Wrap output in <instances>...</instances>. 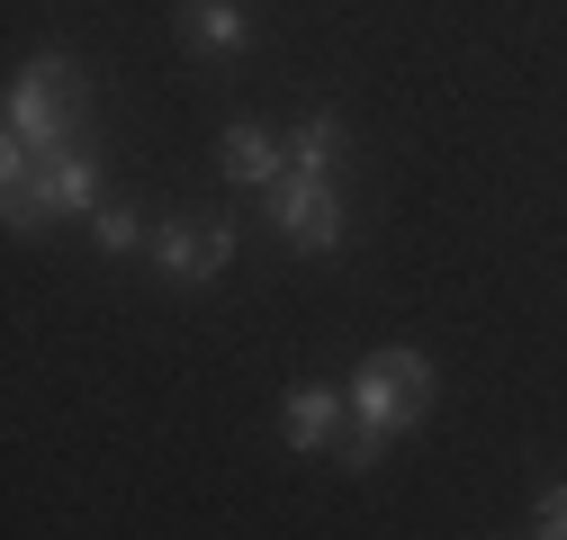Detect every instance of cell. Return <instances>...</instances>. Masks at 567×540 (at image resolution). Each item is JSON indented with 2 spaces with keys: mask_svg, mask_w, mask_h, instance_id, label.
Instances as JSON below:
<instances>
[{
  "mask_svg": "<svg viewBox=\"0 0 567 540\" xmlns=\"http://www.w3.org/2000/svg\"><path fill=\"white\" fill-rule=\"evenodd\" d=\"M45 217H100V154H91V145L45 154L37 180L10 198V226H19V235H37Z\"/></svg>",
  "mask_w": 567,
  "mask_h": 540,
  "instance_id": "obj_4",
  "label": "cell"
},
{
  "mask_svg": "<svg viewBox=\"0 0 567 540\" xmlns=\"http://www.w3.org/2000/svg\"><path fill=\"white\" fill-rule=\"evenodd\" d=\"M342 424H351V396L324 387V378H307V387L279 396V433H289V450H333Z\"/></svg>",
  "mask_w": 567,
  "mask_h": 540,
  "instance_id": "obj_7",
  "label": "cell"
},
{
  "mask_svg": "<svg viewBox=\"0 0 567 540\" xmlns=\"http://www.w3.org/2000/svg\"><path fill=\"white\" fill-rule=\"evenodd\" d=\"M423 415H433V361H423V352L388 343V352H370L361 370H351V424H361V433L396 442Z\"/></svg>",
  "mask_w": 567,
  "mask_h": 540,
  "instance_id": "obj_2",
  "label": "cell"
},
{
  "mask_svg": "<svg viewBox=\"0 0 567 540\" xmlns=\"http://www.w3.org/2000/svg\"><path fill=\"white\" fill-rule=\"evenodd\" d=\"M532 540H567V478L540 487V505H532Z\"/></svg>",
  "mask_w": 567,
  "mask_h": 540,
  "instance_id": "obj_10",
  "label": "cell"
},
{
  "mask_svg": "<svg viewBox=\"0 0 567 540\" xmlns=\"http://www.w3.org/2000/svg\"><path fill=\"white\" fill-rule=\"evenodd\" d=\"M91 235H100V252H135V243H145V217H135V208H100Z\"/></svg>",
  "mask_w": 567,
  "mask_h": 540,
  "instance_id": "obj_9",
  "label": "cell"
},
{
  "mask_svg": "<svg viewBox=\"0 0 567 540\" xmlns=\"http://www.w3.org/2000/svg\"><path fill=\"white\" fill-rule=\"evenodd\" d=\"M217 172L235 180V189H279V180H289V135H279L270 117H235L226 126V145H217Z\"/></svg>",
  "mask_w": 567,
  "mask_h": 540,
  "instance_id": "obj_6",
  "label": "cell"
},
{
  "mask_svg": "<svg viewBox=\"0 0 567 540\" xmlns=\"http://www.w3.org/2000/svg\"><path fill=\"white\" fill-rule=\"evenodd\" d=\"M333 450H342V468H351V478H370V468H379V450H388V442H379V433H361V424H351V433H342Z\"/></svg>",
  "mask_w": 567,
  "mask_h": 540,
  "instance_id": "obj_11",
  "label": "cell"
},
{
  "mask_svg": "<svg viewBox=\"0 0 567 540\" xmlns=\"http://www.w3.org/2000/svg\"><path fill=\"white\" fill-rule=\"evenodd\" d=\"M10 145H37V154H63V145H82V117H91V91H82V73H73V54L63 45H45L28 73L10 82Z\"/></svg>",
  "mask_w": 567,
  "mask_h": 540,
  "instance_id": "obj_1",
  "label": "cell"
},
{
  "mask_svg": "<svg viewBox=\"0 0 567 540\" xmlns=\"http://www.w3.org/2000/svg\"><path fill=\"white\" fill-rule=\"evenodd\" d=\"M235 261V226L226 217H172V226H154V270H163V280L172 289H207V280H217V270Z\"/></svg>",
  "mask_w": 567,
  "mask_h": 540,
  "instance_id": "obj_5",
  "label": "cell"
},
{
  "mask_svg": "<svg viewBox=\"0 0 567 540\" xmlns=\"http://www.w3.org/2000/svg\"><path fill=\"white\" fill-rule=\"evenodd\" d=\"M270 226L289 235V252H333V243L351 235L342 172H307V163H289V180L270 189Z\"/></svg>",
  "mask_w": 567,
  "mask_h": 540,
  "instance_id": "obj_3",
  "label": "cell"
},
{
  "mask_svg": "<svg viewBox=\"0 0 567 540\" xmlns=\"http://www.w3.org/2000/svg\"><path fill=\"white\" fill-rule=\"evenodd\" d=\"M181 45L207 54V63H235L252 45V19H244V0H181Z\"/></svg>",
  "mask_w": 567,
  "mask_h": 540,
  "instance_id": "obj_8",
  "label": "cell"
}]
</instances>
